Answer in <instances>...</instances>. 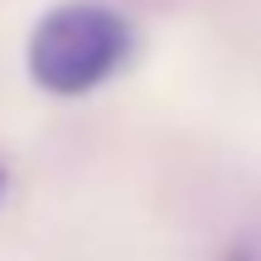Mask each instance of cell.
<instances>
[{
	"mask_svg": "<svg viewBox=\"0 0 261 261\" xmlns=\"http://www.w3.org/2000/svg\"><path fill=\"white\" fill-rule=\"evenodd\" d=\"M0 194H5V174H0Z\"/></svg>",
	"mask_w": 261,
	"mask_h": 261,
	"instance_id": "3",
	"label": "cell"
},
{
	"mask_svg": "<svg viewBox=\"0 0 261 261\" xmlns=\"http://www.w3.org/2000/svg\"><path fill=\"white\" fill-rule=\"evenodd\" d=\"M130 54V24L107 5H58L29 39V73L44 92L77 97L116 73Z\"/></svg>",
	"mask_w": 261,
	"mask_h": 261,
	"instance_id": "1",
	"label": "cell"
},
{
	"mask_svg": "<svg viewBox=\"0 0 261 261\" xmlns=\"http://www.w3.org/2000/svg\"><path fill=\"white\" fill-rule=\"evenodd\" d=\"M232 261H252V256H247V252H237V256H232Z\"/></svg>",
	"mask_w": 261,
	"mask_h": 261,
	"instance_id": "2",
	"label": "cell"
}]
</instances>
